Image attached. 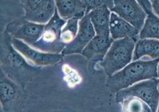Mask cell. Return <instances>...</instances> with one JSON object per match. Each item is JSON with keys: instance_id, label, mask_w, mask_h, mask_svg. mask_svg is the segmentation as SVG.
Segmentation results:
<instances>
[{"instance_id": "6da1fadb", "label": "cell", "mask_w": 159, "mask_h": 112, "mask_svg": "<svg viewBox=\"0 0 159 112\" xmlns=\"http://www.w3.org/2000/svg\"><path fill=\"white\" fill-rule=\"evenodd\" d=\"M12 37L6 31L2 34L0 46L1 70L5 74L22 87L35 77L41 68L29 64L15 50L12 44Z\"/></svg>"}, {"instance_id": "7a4b0ae2", "label": "cell", "mask_w": 159, "mask_h": 112, "mask_svg": "<svg viewBox=\"0 0 159 112\" xmlns=\"http://www.w3.org/2000/svg\"><path fill=\"white\" fill-rule=\"evenodd\" d=\"M157 60L135 61L114 73L107 79L106 86L113 92L132 85L143 80L158 77Z\"/></svg>"}, {"instance_id": "3957f363", "label": "cell", "mask_w": 159, "mask_h": 112, "mask_svg": "<svg viewBox=\"0 0 159 112\" xmlns=\"http://www.w3.org/2000/svg\"><path fill=\"white\" fill-rule=\"evenodd\" d=\"M137 42L136 37H125L112 42L99 65L108 76L123 69L130 62Z\"/></svg>"}, {"instance_id": "277c9868", "label": "cell", "mask_w": 159, "mask_h": 112, "mask_svg": "<svg viewBox=\"0 0 159 112\" xmlns=\"http://www.w3.org/2000/svg\"><path fill=\"white\" fill-rule=\"evenodd\" d=\"M65 20L60 17L57 10L45 25L40 38L32 46L42 52L60 53L62 52L66 45L61 41V27L65 24Z\"/></svg>"}, {"instance_id": "5b68a950", "label": "cell", "mask_w": 159, "mask_h": 112, "mask_svg": "<svg viewBox=\"0 0 159 112\" xmlns=\"http://www.w3.org/2000/svg\"><path fill=\"white\" fill-rule=\"evenodd\" d=\"M158 84L159 79L155 77L120 90L116 93V102L119 103L127 97H135L145 102L152 111H157L159 102Z\"/></svg>"}, {"instance_id": "8992f818", "label": "cell", "mask_w": 159, "mask_h": 112, "mask_svg": "<svg viewBox=\"0 0 159 112\" xmlns=\"http://www.w3.org/2000/svg\"><path fill=\"white\" fill-rule=\"evenodd\" d=\"M0 96L4 111H16L22 108L27 95L24 88L9 78L1 70Z\"/></svg>"}, {"instance_id": "52a82bcc", "label": "cell", "mask_w": 159, "mask_h": 112, "mask_svg": "<svg viewBox=\"0 0 159 112\" xmlns=\"http://www.w3.org/2000/svg\"><path fill=\"white\" fill-rule=\"evenodd\" d=\"M44 28L43 24L33 22L21 17L9 23L5 31L12 37L22 40L32 46L40 38Z\"/></svg>"}, {"instance_id": "ba28073f", "label": "cell", "mask_w": 159, "mask_h": 112, "mask_svg": "<svg viewBox=\"0 0 159 112\" xmlns=\"http://www.w3.org/2000/svg\"><path fill=\"white\" fill-rule=\"evenodd\" d=\"M24 17L31 22L45 24L53 15L56 7L55 0H19Z\"/></svg>"}, {"instance_id": "9c48e42d", "label": "cell", "mask_w": 159, "mask_h": 112, "mask_svg": "<svg viewBox=\"0 0 159 112\" xmlns=\"http://www.w3.org/2000/svg\"><path fill=\"white\" fill-rule=\"evenodd\" d=\"M111 11L139 30L143 27L147 13L136 0H114Z\"/></svg>"}, {"instance_id": "30bf717a", "label": "cell", "mask_w": 159, "mask_h": 112, "mask_svg": "<svg viewBox=\"0 0 159 112\" xmlns=\"http://www.w3.org/2000/svg\"><path fill=\"white\" fill-rule=\"evenodd\" d=\"M95 35L96 32L94 27L89 14H86L79 22L78 30L75 38L71 43L65 46L61 54L65 55L81 53Z\"/></svg>"}, {"instance_id": "8fae6325", "label": "cell", "mask_w": 159, "mask_h": 112, "mask_svg": "<svg viewBox=\"0 0 159 112\" xmlns=\"http://www.w3.org/2000/svg\"><path fill=\"white\" fill-rule=\"evenodd\" d=\"M11 41L15 49L30 62L36 66L52 65L60 61L63 58L62 54L38 51L16 38L12 37Z\"/></svg>"}, {"instance_id": "7c38bea8", "label": "cell", "mask_w": 159, "mask_h": 112, "mask_svg": "<svg viewBox=\"0 0 159 112\" xmlns=\"http://www.w3.org/2000/svg\"><path fill=\"white\" fill-rule=\"evenodd\" d=\"M113 41V38L110 36L96 35L81 53L89 61L94 62H100L102 61Z\"/></svg>"}, {"instance_id": "4fadbf2b", "label": "cell", "mask_w": 159, "mask_h": 112, "mask_svg": "<svg viewBox=\"0 0 159 112\" xmlns=\"http://www.w3.org/2000/svg\"><path fill=\"white\" fill-rule=\"evenodd\" d=\"M57 11L64 20L81 19L86 14V8L82 0H55Z\"/></svg>"}, {"instance_id": "5bb4252c", "label": "cell", "mask_w": 159, "mask_h": 112, "mask_svg": "<svg viewBox=\"0 0 159 112\" xmlns=\"http://www.w3.org/2000/svg\"><path fill=\"white\" fill-rule=\"evenodd\" d=\"M109 29L111 37L114 40L125 37H136L139 32L138 29L114 12L110 15Z\"/></svg>"}, {"instance_id": "9a60e30c", "label": "cell", "mask_w": 159, "mask_h": 112, "mask_svg": "<svg viewBox=\"0 0 159 112\" xmlns=\"http://www.w3.org/2000/svg\"><path fill=\"white\" fill-rule=\"evenodd\" d=\"M91 21L94 27L96 34L101 36H109L110 11L104 7L91 11L89 13Z\"/></svg>"}, {"instance_id": "2e32d148", "label": "cell", "mask_w": 159, "mask_h": 112, "mask_svg": "<svg viewBox=\"0 0 159 112\" xmlns=\"http://www.w3.org/2000/svg\"><path fill=\"white\" fill-rule=\"evenodd\" d=\"M148 56L159 62V40L151 38L140 39L135 44L133 59L136 61Z\"/></svg>"}, {"instance_id": "e0dca14e", "label": "cell", "mask_w": 159, "mask_h": 112, "mask_svg": "<svg viewBox=\"0 0 159 112\" xmlns=\"http://www.w3.org/2000/svg\"><path fill=\"white\" fill-rule=\"evenodd\" d=\"M139 36L140 39L155 38L159 40V17L153 12L147 14Z\"/></svg>"}, {"instance_id": "ac0fdd59", "label": "cell", "mask_w": 159, "mask_h": 112, "mask_svg": "<svg viewBox=\"0 0 159 112\" xmlns=\"http://www.w3.org/2000/svg\"><path fill=\"white\" fill-rule=\"evenodd\" d=\"M121 103L123 111L130 112H148L152 111L149 106L142 100L135 97H127L122 100Z\"/></svg>"}, {"instance_id": "d6986e66", "label": "cell", "mask_w": 159, "mask_h": 112, "mask_svg": "<svg viewBox=\"0 0 159 112\" xmlns=\"http://www.w3.org/2000/svg\"><path fill=\"white\" fill-rule=\"evenodd\" d=\"M78 18H71L68 20L65 26L61 30V40L66 45L71 43L75 38L78 28Z\"/></svg>"}, {"instance_id": "ffe728a7", "label": "cell", "mask_w": 159, "mask_h": 112, "mask_svg": "<svg viewBox=\"0 0 159 112\" xmlns=\"http://www.w3.org/2000/svg\"><path fill=\"white\" fill-rule=\"evenodd\" d=\"M64 80L70 88H74L81 84L82 77L79 72L73 67L67 64L62 66Z\"/></svg>"}, {"instance_id": "44dd1931", "label": "cell", "mask_w": 159, "mask_h": 112, "mask_svg": "<svg viewBox=\"0 0 159 112\" xmlns=\"http://www.w3.org/2000/svg\"><path fill=\"white\" fill-rule=\"evenodd\" d=\"M86 8V14L89 11L101 8L107 7L111 10L114 7V0H82Z\"/></svg>"}, {"instance_id": "7402d4cb", "label": "cell", "mask_w": 159, "mask_h": 112, "mask_svg": "<svg viewBox=\"0 0 159 112\" xmlns=\"http://www.w3.org/2000/svg\"><path fill=\"white\" fill-rule=\"evenodd\" d=\"M139 4L142 7L145 12L148 14L153 12L152 4L149 0H136Z\"/></svg>"}, {"instance_id": "603a6c76", "label": "cell", "mask_w": 159, "mask_h": 112, "mask_svg": "<svg viewBox=\"0 0 159 112\" xmlns=\"http://www.w3.org/2000/svg\"><path fill=\"white\" fill-rule=\"evenodd\" d=\"M155 14L159 17V0H149Z\"/></svg>"}, {"instance_id": "cb8c5ba5", "label": "cell", "mask_w": 159, "mask_h": 112, "mask_svg": "<svg viewBox=\"0 0 159 112\" xmlns=\"http://www.w3.org/2000/svg\"><path fill=\"white\" fill-rule=\"evenodd\" d=\"M157 72H158V77H159V65L158 66V67H157Z\"/></svg>"}, {"instance_id": "d4e9b609", "label": "cell", "mask_w": 159, "mask_h": 112, "mask_svg": "<svg viewBox=\"0 0 159 112\" xmlns=\"http://www.w3.org/2000/svg\"><path fill=\"white\" fill-rule=\"evenodd\" d=\"M157 111L159 112V102H158V108H157Z\"/></svg>"}, {"instance_id": "484cf974", "label": "cell", "mask_w": 159, "mask_h": 112, "mask_svg": "<svg viewBox=\"0 0 159 112\" xmlns=\"http://www.w3.org/2000/svg\"><path fill=\"white\" fill-rule=\"evenodd\" d=\"M158 90H159V84H158Z\"/></svg>"}]
</instances>
